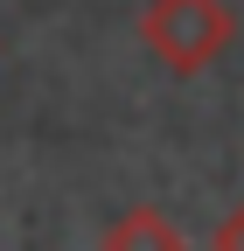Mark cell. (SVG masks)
<instances>
[{"mask_svg": "<svg viewBox=\"0 0 244 251\" xmlns=\"http://www.w3.org/2000/svg\"><path fill=\"white\" fill-rule=\"evenodd\" d=\"M237 35V21L223 0H146L140 7V49L174 77H195L209 70Z\"/></svg>", "mask_w": 244, "mask_h": 251, "instance_id": "6da1fadb", "label": "cell"}, {"mask_svg": "<svg viewBox=\"0 0 244 251\" xmlns=\"http://www.w3.org/2000/svg\"><path fill=\"white\" fill-rule=\"evenodd\" d=\"M98 251H189V237L174 230V216L154 209V202H133L126 216H112V230Z\"/></svg>", "mask_w": 244, "mask_h": 251, "instance_id": "7a4b0ae2", "label": "cell"}, {"mask_svg": "<svg viewBox=\"0 0 244 251\" xmlns=\"http://www.w3.org/2000/svg\"><path fill=\"white\" fill-rule=\"evenodd\" d=\"M209 251H244V202L217 224V237H209Z\"/></svg>", "mask_w": 244, "mask_h": 251, "instance_id": "3957f363", "label": "cell"}]
</instances>
